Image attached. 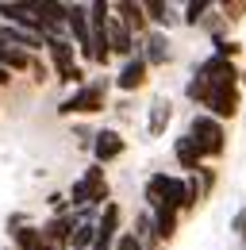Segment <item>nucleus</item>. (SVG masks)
<instances>
[{
    "label": "nucleus",
    "mask_w": 246,
    "mask_h": 250,
    "mask_svg": "<svg viewBox=\"0 0 246 250\" xmlns=\"http://www.w3.org/2000/svg\"><path fill=\"white\" fill-rule=\"evenodd\" d=\"M184 96L192 100V104H204L208 108V116L212 120H235L239 116V104H243V96H239V85H196L192 77H188V85H184Z\"/></svg>",
    "instance_id": "1"
},
{
    "label": "nucleus",
    "mask_w": 246,
    "mask_h": 250,
    "mask_svg": "<svg viewBox=\"0 0 246 250\" xmlns=\"http://www.w3.org/2000/svg\"><path fill=\"white\" fill-rule=\"evenodd\" d=\"M146 204L150 208H169V212H188V181L173 173H154L146 181Z\"/></svg>",
    "instance_id": "2"
},
{
    "label": "nucleus",
    "mask_w": 246,
    "mask_h": 250,
    "mask_svg": "<svg viewBox=\"0 0 246 250\" xmlns=\"http://www.w3.org/2000/svg\"><path fill=\"white\" fill-rule=\"evenodd\" d=\"M184 139L200 150V158H219L227 150V127L219 124V120H212L208 112H196V116H192Z\"/></svg>",
    "instance_id": "3"
},
{
    "label": "nucleus",
    "mask_w": 246,
    "mask_h": 250,
    "mask_svg": "<svg viewBox=\"0 0 246 250\" xmlns=\"http://www.w3.org/2000/svg\"><path fill=\"white\" fill-rule=\"evenodd\" d=\"M104 196H108V173H104V166H89L73 188H69V196H65V204H69V212H77V208H104Z\"/></svg>",
    "instance_id": "4"
},
{
    "label": "nucleus",
    "mask_w": 246,
    "mask_h": 250,
    "mask_svg": "<svg viewBox=\"0 0 246 250\" xmlns=\"http://www.w3.org/2000/svg\"><path fill=\"white\" fill-rule=\"evenodd\" d=\"M108 104V81H89L81 85L73 96H65L58 104V116H89V112H100Z\"/></svg>",
    "instance_id": "5"
},
{
    "label": "nucleus",
    "mask_w": 246,
    "mask_h": 250,
    "mask_svg": "<svg viewBox=\"0 0 246 250\" xmlns=\"http://www.w3.org/2000/svg\"><path fill=\"white\" fill-rule=\"evenodd\" d=\"M46 54H50V62H54V77H58L62 85H81L85 81V69L77 65L73 58V42L62 35V39H46Z\"/></svg>",
    "instance_id": "6"
},
{
    "label": "nucleus",
    "mask_w": 246,
    "mask_h": 250,
    "mask_svg": "<svg viewBox=\"0 0 246 250\" xmlns=\"http://www.w3.org/2000/svg\"><path fill=\"white\" fill-rule=\"evenodd\" d=\"M243 69L231 62V58H219V54H208L204 62L192 69V81L196 85H239Z\"/></svg>",
    "instance_id": "7"
},
{
    "label": "nucleus",
    "mask_w": 246,
    "mask_h": 250,
    "mask_svg": "<svg viewBox=\"0 0 246 250\" xmlns=\"http://www.w3.org/2000/svg\"><path fill=\"white\" fill-rule=\"evenodd\" d=\"M120 223H123V212L120 204H104L100 208V216H96V239H92L89 250H112L116 247V239H120Z\"/></svg>",
    "instance_id": "8"
},
{
    "label": "nucleus",
    "mask_w": 246,
    "mask_h": 250,
    "mask_svg": "<svg viewBox=\"0 0 246 250\" xmlns=\"http://www.w3.org/2000/svg\"><path fill=\"white\" fill-rule=\"evenodd\" d=\"M89 150L92 158H96V166H108V162H116V158L127 150V143H123V135L120 131H92V143H89Z\"/></svg>",
    "instance_id": "9"
},
{
    "label": "nucleus",
    "mask_w": 246,
    "mask_h": 250,
    "mask_svg": "<svg viewBox=\"0 0 246 250\" xmlns=\"http://www.w3.org/2000/svg\"><path fill=\"white\" fill-rule=\"evenodd\" d=\"M73 227H77V216H73V212H58L54 219H46V223L39 227V235H42V243H46V247H62V250H65Z\"/></svg>",
    "instance_id": "10"
},
{
    "label": "nucleus",
    "mask_w": 246,
    "mask_h": 250,
    "mask_svg": "<svg viewBox=\"0 0 246 250\" xmlns=\"http://www.w3.org/2000/svg\"><path fill=\"white\" fill-rule=\"evenodd\" d=\"M65 27L73 31V46L81 50V54H89V8L85 4H69L65 8Z\"/></svg>",
    "instance_id": "11"
},
{
    "label": "nucleus",
    "mask_w": 246,
    "mask_h": 250,
    "mask_svg": "<svg viewBox=\"0 0 246 250\" xmlns=\"http://www.w3.org/2000/svg\"><path fill=\"white\" fill-rule=\"evenodd\" d=\"M135 50L143 54L146 69H150V65H165V62H169V39H165V31H150L143 42H135Z\"/></svg>",
    "instance_id": "12"
},
{
    "label": "nucleus",
    "mask_w": 246,
    "mask_h": 250,
    "mask_svg": "<svg viewBox=\"0 0 246 250\" xmlns=\"http://www.w3.org/2000/svg\"><path fill=\"white\" fill-rule=\"evenodd\" d=\"M116 85H120L123 93H131V89H143V85H146V62H143V54H139V50H135V54L123 62L120 77H116Z\"/></svg>",
    "instance_id": "13"
},
{
    "label": "nucleus",
    "mask_w": 246,
    "mask_h": 250,
    "mask_svg": "<svg viewBox=\"0 0 246 250\" xmlns=\"http://www.w3.org/2000/svg\"><path fill=\"white\" fill-rule=\"evenodd\" d=\"M108 50H112V54H123V58L135 54V35L127 31L116 16H108Z\"/></svg>",
    "instance_id": "14"
},
{
    "label": "nucleus",
    "mask_w": 246,
    "mask_h": 250,
    "mask_svg": "<svg viewBox=\"0 0 246 250\" xmlns=\"http://www.w3.org/2000/svg\"><path fill=\"white\" fill-rule=\"evenodd\" d=\"M169 120H173L169 100H154V104H150V116H146V135H150V139H162L165 127H169Z\"/></svg>",
    "instance_id": "15"
},
{
    "label": "nucleus",
    "mask_w": 246,
    "mask_h": 250,
    "mask_svg": "<svg viewBox=\"0 0 246 250\" xmlns=\"http://www.w3.org/2000/svg\"><path fill=\"white\" fill-rule=\"evenodd\" d=\"M173 158H177V166H181L184 173H196V169H200V162H204V158H200V150H196L184 135L173 143Z\"/></svg>",
    "instance_id": "16"
},
{
    "label": "nucleus",
    "mask_w": 246,
    "mask_h": 250,
    "mask_svg": "<svg viewBox=\"0 0 246 250\" xmlns=\"http://www.w3.org/2000/svg\"><path fill=\"white\" fill-rule=\"evenodd\" d=\"M143 20H154V23L165 27V31L177 23V16H173V8H169L165 0H146V4H143Z\"/></svg>",
    "instance_id": "17"
},
{
    "label": "nucleus",
    "mask_w": 246,
    "mask_h": 250,
    "mask_svg": "<svg viewBox=\"0 0 246 250\" xmlns=\"http://www.w3.org/2000/svg\"><path fill=\"white\" fill-rule=\"evenodd\" d=\"M112 12H120L116 20H120V23H123L131 35L143 27V4H131V0H123V4H112Z\"/></svg>",
    "instance_id": "18"
},
{
    "label": "nucleus",
    "mask_w": 246,
    "mask_h": 250,
    "mask_svg": "<svg viewBox=\"0 0 246 250\" xmlns=\"http://www.w3.org/2000/svg\"><path fill=\"white\" fill-rule=\"evenodd\" d=\"M31 58H35V54L20 50V46H4V42H0V69H8V73H12V69H27Z\"/></svg>",
    "instance_id": "19"
},
{
    "label": "nucleus",
    "mask_w": 246,
    "mask_h": 250,
    "mask_svg": "<svg viewBox=\"0 0 246 250\" xmlns=\"http://www.w3.org/2000/svg\"><path fill=\"white\" fill-rule=\"evenodd\" d=\"M92 239H96V223H77V227L69 231V243H65V250H89Z\"/></svg>",
    "instance_id": "20"
},
{
    "label": "nucleus",
    "mask_w": 246,
    "mask_h": 250,
    "mask_svg": "<svg viewBox=\"0 0 246 250\" xmlns=\"http://www.w3.org/2000/svg\"><path fill=\"white\" fill-rule=\"evenodd\" d=\"M208 12H212V0H188V4H184V16H181V20H184V23H200Z\"/></svg>",
    "instance_id": "21"
},
{
    "label": "nucleus",
    "mask_w": 246,
    "mask_h": 250,
    "mask_svg": "<svg viewBox=\"0 0 246 250\" xmlns=\"http://www.w3.org/2000/svg\"><path fill=\"white\" fill-rule=\"evenodd\" d=\"M231 231H235V239H239V243L246 247V204L239 208V212H235V216H231Z\"/></svg>",
    "instance_id": "22"
},
{
    "label": "nucleus",
    "mask_w": 246,
    "mask_h": 250,
    "mask_svg": "<svg viewBox=\"0 0 246 250\" xmlns=\"http://www.w3.org/2000/svg\"><path fill=\"white\" fill-rule=\"evenodd\" d=\"M112 250H143V247H139V239H135L131 231H123L120 239H116V247H112Z\"/></svg>",
    "instance_id": "23"
},
{
    "label": "nucleus",
    "mask_w": 246,
    "mask_h": 250,
    "mask_svg": "<svg viewBox=\"0 0 246 250\" xmlns=\"http://www.w3.org/2000/svg\"><path fill=\"white\" fill-rule=\"evenodd\" d=\"M73 135H77L81 146H89V143H92V131H89V127H73Z\"/></svg>",
    "instance_id": "24"
},
{
    "label": "nucleus",
    "mask_w": 246,
    "mask_h": 250,
    "mask_svg": "<svg viewBox=\"0 0 246 250\" xmlns=\"http://www.w3.org/2000/svg\"><path fill=\"white\" fill-rule=\"evenodd\" d=\"M4 85H12V73H8V69H0V89H4Z\"/></svg>",
    "instance_id": "25"
},
{
    "label": "nucleus",
    "mask_w": 246,
    "mask_h": 250,
    "mask_svg": "<svg viewBox=\"0 0 246 250\" xmlns=\"http://www.w3.org/2000/svg\"><path fill=\"white\" fill-rule=\"evenodd\" d=\"M8 250H12V247H8Z\"/></svg>",
    "instance_id": "26"
}]
</instances>
